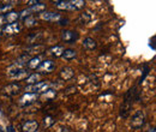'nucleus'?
<instances>
[{
    "mask_svg": "<svg viewBox=\"0 0 156 132\" xmlns=\"http://www.w3.org/2000/svg\"><path fill=\"white\" fill-rule=\"evenodd\" d=\"M51 87V83L46 82V80H42V82H37L36 84H31V85H28L25 87V91L28 94H36V93H44L49 89Z\"/></svg>",
    "mask_w": 156,
    "mask_h": 132,
    "instance_id": "obj_1",
    "label": "nucleus"
},
{
    "mask_svg": "<svg viewBox=\"0 0 156 132\" xmlns=\"http://www.w3.org/2000/svg\"><path fill=\"white\" fill-rule=\"evenodd\" d=\"M135 93V90H130L127 94L125 95V101H124V105L121 106V109H120V115L122 118H127L129 114H130V111H131V106H132V95Z\"/></svg>",
    "mask_w": 156,
    "mask_h": 132,
    "instance_id": "obj_2",
    "label": "nucleus"
},
{
    "mask_svg": "<svg viewBox=\"0 0 156 132\" xmlns=\"http://www.w3.org/2000/svg\"><path fill=\"white\" fill-rule=\"evenodd\" d=\"M20 90H22V85L20 83H11V84L5 85L1 89L2 94L7 95V96H15V95L20 94Z\"/></svg>",
    "mask_w": 156,
    "mask_h": 132,
    "instance_id": "obj_3",
    "label": "nucleus"
},
{
    "mask_svg": "<svg viewBox=\"0 0 156 132\" xmlns=\"http://www.w3.org/2000/svg\"><path fill=\"white\" fill-rule=\"evenodd\" d=\"M144 120H145V116L144 113L142 111H137L136 113L133 114L132 116V120H131V126L133 129H139L144 125Z\"/></svg>",
    "mask_w": 156,
    "mask_h": 132,
    "instance_id": "obj_4",
    "label": "nucleus"
},
{
    "mask_svg": "<svg viewBox=\"0 0 156 132\" xmlns=\"http://www.w3.org/2000/svg\"><path fill=\"white\" fill-rule=\"evenodd\" d=\"M36 98H37V94H28V93H25L20 98L18 105H20V107H28L31 103H34L36 101Z\"/></svg>",
    "mask_w": 156,
    "mask_h": 132,
    "instance_id": "obj_5",
    "label": "nucleus"
},
{
    "mask_svg": "<svg viewBox=\"0 0 156 132\" xmlns=\"http://www.w3.org/2000/svg\"><path fill=\"white\" fill-rule=\"evenodd\" d=\"M78 37H79V35H78L77 31H72V30H64V31H61V40L64 42L71 43V42L77 41Z\"/></svg>",
    "mask_w": 156,
    "mask_h": 132,
    "instance_id": "obj_6",
    "label": "nucleus"
},
{
    "mask_svg": "<svg viewBox=\"0 0 156 132\" xmlns=\"http://www.w3.org/2000/svg\"><path fill=\"white\" fill-rule=\"evenodd\" d=\"M20 25L16 22V23H12V24H7V25H5L4 27V29H2V34H5V35H17L18 33L20 31Z\"/></svg>",
    "mask_w": 156,
    "mask_h": 132,
    "instance_id": "obj_7",
    "label": "nucleus"
},
{
    "mask_svg": "<svg viewBox=\"0 0 156 132\" xmlns=\"http://www.w3.org/2000/svg\"><path fill=\"white\" fill-rule=\"evenodd\" d=\"M54 69H55V62L52 60H42L39 66V70L43 73H51Z\"/></svg>",
    "mask_w": 156,
    "mask_h": 132,
    "instance_id": "obj_8",
    "label": "nucleus"
},
{
    "mask_svg": "<svg viewBox=\"0 0 156 132\" xmlns=\"http://www.w3.org/2000/svg\"><path fill=\"white\" fill-rule=\"evenodd\" d=\"M40 124L39 121L36 120H29V121H25L23 125H22V131L23 132H36L39 129Z\"/></svg>",
    "mask_w": 156,
    "mask_h": 132,
    "instance_id": "obj_9",
    "label": "nucleus"
},
{
    "mask_svg": "<svg viewBox=\"0 0 156 132\" xmlns=\"http://www.w3.org/2000/svg\"><path fill=\"white\" fill-rule=\"evenodd\" d=\"M23 70H25V66L24 65H20L18 62H15V64H12L11 66L7 67V76H10L11 78H13L15 76L18 75Z\"/></svg>",
    "mask_w": 156,
    "mask_h": 132,
    "instance_id": "obj_10",
    "label": "nucleus"
},
{
    "mask_svg": "<svg viewBox=\"0 0 156 132\" xmlns=\"http://www.w3.org/2000/svg\"><path fill=\"white\" fill-rule=\"evenodd\" d=\"M41 18L48 22H57V20H60L61 16L58 12H43L41 13Z\"/></svg>",
    "mask_w": 156,
    "mask_h": 132,
    "instance_id": "obj_11",
    "label": "nucleus"
},
{
    "mask_svg": "<svg viewBox=\"0 0 156 132\" xmlns=\"http://www.w3.org/2000/svg\"><path fill=\"white\" fill-rule=\"evenodd\" d=\"M30 7L28 9L31 13L33 12H41L46 9V4L44 2H40V1H30Z\"/></svg>",
    "mask_w": 156,
    "mask_h": 132,
    "instance_id": "obj_12",
    "label": "nucleus"
},
{
    "mask_svg": "<svg viewBox=\"0 0 156 132\" xmlns=\"http://www.w3.org/2000/svg\"><path fill=\"white\" fill-rule=\"evenodd\" d=\"M73 76H75L73 69H71V67H69V66L61 69V71H60V78L64 79V80H69V79H71Z\"/></svg>",
    "mask_w": 156,
    "mask_h": 132,
    "instance_id": "obj_13",
    "label": "nucleus"
},
{
    "mask_svg": "<svg viewBox=\"0 0 156 132\" xmlns=\"http://www.w3.org/2000/svg\"><path fill=\"white\" fill-rule=\"evenodd\" d=\"M55 6L59 10H69V11H76L72 1H55Z\"/></svg>",
    "mask_w": 156,
    "mask_h": 132,
    "instance_id": "obj_14",
    "label": "nucleus"
},
{
    "mask_svg": "<svg viewBox=\"0 0 156 132\" xmlns=\"http://www.w3.org/2000/svg\"><path fill=\"white\" fill-rule=\"evenodd\" d=\"M4 18H5V22L7 24H12V23H16L17 19L20 18V13H17L15 11H11V12H7L6 16H4Z\"/></svg>",
    "mask_w": 156,
    "mask_h": 132,
    "instance_id": "obj_15",
    "label": "nucleus"
},
{
    "mask_svg": "<svg viewBox=\"0 0 156 132\" xmlns=\"http://www.w3.org/2000/svg\"><path fill=\"white\" fill-rule=\"evenodd\" d=\"M64 51H65V48H64L62 46H54V47H52V48H51L49 53H51V55H52V57L59 58V57H62Z\"/></svg>",
    "mask_w": 156,
    "mask_h": 132,
    "instance_id": "obj_16",
    "label": "nucleus"
},
{
    "mask_svg": "<svg viewBox=\"0 0 156 132\" xmlns=\"http://www.w3.org/2000/svg\"><path fill=\"white\" fill-rule=\"evenodd\" d=\"M83 46H84L87 49H89V51H93V49H95V48L98 47V43H96V41H95L94 38L87 37L85 40H84V43H83Z\"/></svg>",
    "mask_w": 156,
    "mask_h": 132,
    "instance_id": "obj_17",
    "label": "nucleus"
},
{
    "mask_svg": "<svg viewBox=\"0 0 156 132\" xmlns=\"http://www.w3.org/2000/svg\"><path fill=\"white\" fill-rule=\"evenodd\" d=\"M41 62H42V59H41L40 55H37V57H35V58H31V60L28 62V67L31 69V70L39 69V66Z\"/></svg>",
    "mask_w": 156,
    "mask_h": 132,
    "instance_id": "obj_18",
    "label": "nucleus"
},
{
    "mask_svg": "<svg viewBox=\"0 0 156 132\" xmlns=\"http://www.w3.org/2000/svg\"><path fill=\"white\" fill-rule=\"evenodd\" d=\"M31 60V57H30V54H28L27 52L24 53V54H22L20 57L17 58V60H16V62H18L20 65H24V66H27V64Z\"/></svg>",
    "mask_w": 156,
    "mask_h": 132,
    "instance_id": "obj_19",
    "label": "nucleus"
},
{
    "mask_svg": "<svg viewBox=\"0 0 156 132\" xmlns=\"http://www.w3.org/2000/svg\"><path fill=\"white\" fill-rule=\"evenodd\" d=\"M76 55H77L76 51H75V49H71V48L65 49V51H64V54H62V57L65 58L66 60H72V59L76 58Z\"/></svg>",
    "mask_w": 156,
    "mask_h": 132,
    "instance_id": "obj_20",
    "label": "nucleus"
},
{
    "mask_svg": "<svg viewBox=\"0 0 156 132\" xmlns=\"http://www.w3.org/2000/svg\"><path fill=\"white\" fill-rule=\"evenodd\" d=\"M44 51V46H42V45H39V46H34V47H30L29 49H28V54H40V53H42Z\"/></svg>",
    "mask_w": 156,
    "mask_h": 132,
    "instance_id": "obj_21",
    "label": "nucleus"
},
{
    "mask_svg": "<svg viewBox=\"0 0 156 132\" xmlns=\"http://www.w3.org/2000/svg\"><path fill=\"white\" fill-rule=\"evenodd\" d=\"M13 2H5V4H0V13H7L9 11L11 12V10L13 9Z\"/></svg>",
    "mask_w": 156,
    "mask_h": 132,
    "instance_id": "obj_22",
    "label": "nucleus"
},
{
    "mask_svg": "<svg viewBox=\"0 0 156 132\" xmlns=\"http://www.w3.org/2000/svg\"><path fill=\"white\" fill-rule=\"evenodd\" d=\"M40 77H41V76H40L39 73H33V75H30L28 78H27V83H28L29 85H31V84H36V83L40 80Z\"/></svg>",
    "mask_w": 156,
    "mask_h": 132,
    "instance_id": "obj_23",
    "label": "nucleus"
},
{
    "mask_svg": "<svg viewBox=\"0 0 156 132\" xmlns=\"http://www.w3.org/2000/svg\"><path fill=\"white\" fill-rule=\"evenodd\" d=\"M53 123H54V118H53V116H51V115L46 116V118L43 119V126H44V129H48Z\"/></svg>",
    "mask_w": 156,
    "mask_h": 132,
    "instance_id": "obj_24",
    "label": "nucleus"
},
{
    "mask_svg": "<svg viewBox=\"0 0 156 132\" xmlns=\"http://www.w3.org/2000/svg\"><path fill=\"white\" fill-rule=\"evenodd\" d=\"M71 1H72L73 6H75V10H80V9H83L84 5H85V2H84L83 0H71Z\"/></svg>",
    "mask_w": 156,
    "mask_h": 132,
    "instance_id": "obj_25",
    "label": "nucleus"
},
{
    "mask_svg": "<svg viewBox=\"0 0 156 132\" xmlns=\"http://www.w3.org/2000/svg\"><path fill=\"white\" fill-rule=\"evenodd\" d=\"M91 15H90V12H84V13H82L80 15V20L83 22V23H88L90 19H91Z\"/></svg>",
    "mask_w": 156,
    "mask_h": 132,
    "instance_id": "obj_26",
    "label": "nucleus"
},
{
    "mask_svg": "<svg viewBox=\"0 0 156 132\" xmlns=\"http://www.w3.org/2000/svg\"><path fill=\"white\" fill-rule=\"evenodd\" d=\"M36 24V19L34 18V17H28V18L25 19V25L27 27H34Z\"/></svg>",
    "mask_w": 156,
    "mask_h": 132,
    "instance_id": "obj_27",
    "label": "nucleus"
},
{
    "mask_svg": "<svg viewBox=\"0 0 156 132\" xmlns=\"http://www.w3.org/2000/svg\"><path fill=\"white\" fill-rule=\"evenodd\" d=\"M43 95L46 96V97H48V98H52V97H54L55 95H57V91L55 90H52V89H48L47 91H44Z\"/></svg>",
    "mask_w": 156,
    "mask_h": 132,
    "instance_id": "obj_28",
    "label": "nucleus"
},
{
    "mask_svg": "<svg viewBox=\"0 0 156 132\" xmlns=\"http://www.w3.org/2000/svg\"><path fill=\"white\" fill-rule=\"evenodd\" d=\"M59 23H60V25H67V23H69V19H61Z\"/></svg>",
    "mask_w": 156,
    "mask_h": 132,
    "instance_id": "obj_29",
    "label": "nucleus"
},
{
    "mask_svg": "<svg viewBox=\"0 0 156 132\" xmlns=\"http://www.w3.org/2000/svg\"><path fill=\"white\" fill-rule=\"evenodd\" d=\"M60 132H71V131H70L69 127H61V129H60Z\"/></svg>",
    "mask_w": 156,
    "mask_h": 132,
    "instance_id": "obj_30",
    "label": "nucleus"
},
{
    "mask_svg": "<svg viewBox=\"0 0 156 132\" xmlns=\"http://www.w3.org/2000/svg\"><path fill=\"white\" fill-rule=\"evenodd\" d=\"M4 22H5L4 16H1V15H0V25H2V24H4Z\"/></svg>",
    "mask_w": 156,
    "mask_h": 132,
    "instance_id": "obj_31",
    "label": "nucleus"
},
{
    "mask_svg": "<svg viewBox=\"0 0 156 132\" xmlns=\"http://www.w3.org/2000/svg\"><path fill=\"white\" fill-rule=\"evenodd\" d=\"M7 132H15V130H13L12 126H9V127H7Z\"/></svg>",
    "mask_w": 156,
    "mask_h": 132,
    "instance_id": "obj_32",
    "label": "nucleus"
},
{
    "mask_svg": "<svg viewBox=\"0 0 156 132\" xmlns=\"http://www.w3.org/2000/svg\"><path fill=\"white\" fill-rule=\"evenodd\" d=\"M149 132H156V131H155V129H151V130H150Z\"/></svg>",
    "mask_w": 156,
    "mask_h": 132,
    "instance_id": "obj_33",
    "label": "nucleus"
},
{
    "mask_svg": "<svg viewBox=\"0 0 156 132\" xmlns=\"http://www.w3.org/2000/svg\"><path fill=\"white\" fill-rule=\"evenodd\" d=\"M0 132H4V130H2V129H1V127H0Z\"/></svg>",
    "mask_w": 156,
    "mask_h": 132,
    "instance_id": "obj_34",
    "label": "nucleus"
},
{
    "mask_svg": "<svg viewBox=\"0 0 156 132\" xmlns=\"http://www.w3.org/2000/svg\"><path fill=\"white\" fill-rule=\"evenodd\" d=\"M1 35H2V31H0V37H1Z\"/></svg>",
    "mask_w": 156,
    "mask_h": 132,
    "instance_id": "obj_35",
    "label": "nucleus"
}]
</instances>
